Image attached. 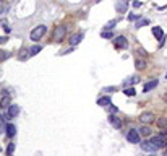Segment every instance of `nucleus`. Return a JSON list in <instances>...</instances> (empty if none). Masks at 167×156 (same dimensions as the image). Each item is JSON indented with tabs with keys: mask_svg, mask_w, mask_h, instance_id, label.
<instances>
[{
	"mask_svg": "<svg viewBox=\"0 0 167 156\" xmlns=\"http://www.w3.org/2000/svg\"><path fill=\"white\" fill-rule=\"evenodd\" d=\"M65 36H67V26H63V25L55 26V30L52 33V39L57 41V42H60V41L65 39Z\"/></svg>",
	"mask_w": 167,
	"mask_h": 156,
	"instance_id": "f257e3e1",
	"label": "nucleus"
},
{
	"mask_svg": "<svg viewBox=\"0 0 167 156\" xmlns=\"http://www.w3.org/2000/svg\"><path fill=\"white\" fill-rule=\"evenodd\" d=\"M47 33V26H44V25H39V26H36L34 30L31 31V39L33 41H39V39H42V36Z\"/></svg>",
	"mask_w": 167,
	"mask_h": 156,
	"instance_id": "f03ea898",
	"label": "nucleus"
},
{
	"mask_svg": "<svg viewBox=\"0 0 167 156\" xmlns=\"http://www.w3.org/2000/svg\"><path fill=\"white\" fill-rule=\"evenodd\" d=\"M127 140H128V143H140L141 141V135H140V132H138L136 129H130L128 133H127Z\"/></svg>",
	"mask_w": 167,
	"mask_h": 156,
	"instance_id": "7ed1b4c3",
	"label": "nucleus"
},
{
	"mask_svg": "<svg viewBox=\"0 0 167 156\" xmlns=\"http://www.w3.org/2000/svg\"><path fill=\"white\" fill-rule=\"evenodd\" d=\"M151 143L154 145L157 150H161V148H165L167 146V140H165L164 135H156V137L151 138Z\"/></svg>",
	"mask_w": 167,
	"mask_h": 156,
	"instance_id": "20e7f679",
	"label": "nucleus"
},
{
	"mask_svg": "<svg viewBox=\"0 0 167 156\" xmlns=\"http://www.w3.org/2000/svg\"><path fill=\"white\" fill-rule=\"evenodd\" d=\"M10 101H11L10 93H8V91H3V93H2V98H0V108H2V109H8L10 106H11Z\"/></svg>",
	"mask_w": 167,
	"mask_h": 156,
	"instance_id": "39448f33",
	"label": "nucleus"
},
{
	"mask_svg": "<svg viewBox=\"0 0 167 156\" xmlns=\"http://www.w3.org/2000/svg\"><path fill=\"white\" fill-rule=\"evenodd\" d=\"M140 122H141L143 125L152 124V122H154V114H152V112H143V114L140 116Z\"/></svg>",
	"mask_w": 167,
	"mask_h": 156,
	"instance_id": "423d86ee",
	"label": "nucleus"
},
{
	"mask_svg": "<svg viewBox=\"0 0 167 156\" xmlns=\"http://www.w3.org/2000/svg\"><path fill=\"white\" fill-rule=\"evenodd\" d=\"M114 46L117 49H127L128 47V41H127L125 36H117L114 39Z\"/></svg>",
	"mask_w": 167,
	"mask_h": 156,
	"instance_id": "0eeeda50",
	"label": "nucleus"
},
{
	"mask_svg": "<svg viewBox=\"0 0 167 156\" xmlns=\"http://www.w3.org/2000/svg\"><path fill=\"white\" fill-rule=\"evenodd\" d=\"M109 122H111V125L114 127V129H117V130H120V129H122V125H123L122 119H120V117H117V116H114V114L109 116Z\"/></svg>",
	"mask_w": 167,
	"mask_h": 156,
	"instance_id": "6e6552de",
	"label": "nucleus"
},
{
	"mask_svg": "<svg viewBox=\"0 0 167 156\" xmlns=\"http://www.w3.org/2000/svg\"><path fill=\"white\" fill-rule=\"evenodd\" d=\"M140 148L143 151H149V153H152V151H156L157 148L151 143V140H144V141H140Z\"/></svg>",
	"mask_w": 167,
	"mask_h": 156,
	"instance_id": "1a4fd4ad",
	"label": "nucleus"
},
{
	"mask_svg": "<svg viewBox=\"0 0 167 156\" xmlns=\"http://www.w3.org/2000/svg\"><path fill=\"white\" fill-rule=\"evenodd\" d=\"M81 41H83V34H81V33H76V34H73V36H71V38L68 39V42H70V46H71V47L78 46Z\"/></svg>",
	"mask_w": 167,
	"mask_h": 156,
	"instance_id": "9d476101",
	"label": "nucleus"
},
{
	"mask_svg": "<svg viewBox=\"0 0 167 156\" xmlns=\"http://www.w3.org/2000/svg\"><path fill=\"white\" fill-rule=\"evenodd\" d=\"M18 114H20V108L16 104H11L8 108V119H15Z\"/></svg>",
	"mask_w": 167,
	"mask_h": 156,
	"instance_id": "9b49d317",
	"label": "nucleus"
},
{
	"mask_svg": "<svg viewBox=\"0 0 167 156\" xmlns=\"http://www.w3.org/2000/svg\"><path fill=\"white\" fill-rule=\"evenodd\" d=\"M97 104L101 106V108H109V106L112 104V101H111V98H109V96H102V98L97 99Z\"/></svg>",
	"mask_w": 167,
	"mask_h": 156,
	"instance_id": "f8f14e48",
	"label": "nucleus"
},
{
	"mask_svg": "<svg viewBox=\"0 0 167 156\" xmlns=\"http://www.w3.org/2000/svg\"><path fill=\"white\" fill-rule=\"evenodd\" d=\"M157 80H152V81H148V83H144L143 85V91L144 93H148V91H151V89H154L156 86H157Z\"/></svg>",
	"mask_w": 167,
	"mask_h": 156,
	"instance_id": "ddd939ff",
	"label": "nucleus"
},
{
	"mask_svg": "<svg viewBox=\"0 0 167 156\" xmlns=\"http://www.w3.org/2000/svg\"><path fill=\"white\" fill-rule=\"evenodd\" d=\"M152 36H154L156 39H162L164 38V31L159 26H154V28H152Z\"/></svg>",
	"mask_w": 167,
	"mask_h": 156,
	"instance_id": "4468645a",
	"label": "nucleus"
},
{
	"mask_svg": "<svg viewBox=\"0 0 167 156\" xmlns=\"http://www.w3.org/2000/svg\"><path fill=\"white\" fill-rule=\"evenodd\" d=\"M5 130H7V135L11 138V137H15V133H16V127L13 125V124H8V125L5 127Z\"/></svg>",
	"mask_w": 167,
	"mask_h": 156,
	"instance_id": "2eb2a0df",
	"label": "nucleus"
},
{
	"mask_svg": "<svg viewBox=\"0 0 167 156\" xmlns=\"http://www.w3.org/2000/svg\"><path fill=\"white\" fill-rule=\"evenodd\" d=\"M138 132H140V135H141V137H149V135H151V129H149V125H143Z\"/></svg>",
	"mask_w": 167,
	"mask_h": 156,
	"instance_id": "dca6fc26",
	"label": "nucleus"
},
{
	"mask_svg": "<svg viewBox=\"0 0 167 156\" xmlns=\"http://www.w3.org/2000/svg\"><path fill=\"white\" fill-rule=\"evenodd\" d=\"M135 67H136V70H144V68H146V62H144L143 59H136Z\"/></svg>",
	"mask_w": 167,
	"mask_h": 156,
	"instance_id": "f3484780",
	"label": "nucleus"
},
{
	"mask_svg": "<svg viewBox=\"0 0 167 156\" xmlns=\"http://www.w3.org/2000/svg\"><path fill=\"white\" fill-rule=\"evenodd\" d=\"M115 8H117L119 13H125L127 11V2H119L117 5H115Z\"/></svg>",
	"mask_w": 167,
	"mask_h": 156,
	"instance_id": "a211bd4d",
	"label": "nucleus"
},
{
	"mask_svg": "<svg viewBox=\"0 0 167 156\" xmlns=\"http://www.w3.org/2000/svg\"><path fill=\"white\" fill-rule=\"evenodd\" d=\"M157 127H159V129H167V117H159Z\"/></svg>",
	"mask_w": 167,
	"mask_h": 156,
	"instance_id": "6ab92c4d",
	"label": "nucleus"
},
{
	"mask_svg": "<svg viewBox=\"0 0 167 156\" xmlns=\"http://www.w3.org/2000/svg\"><path fill=\"white\" fill-rule=\"evenodd\" d=\"M41 51H42V47H41V46H33V47L29 49V52H28V54H29L31 57H33V55H36V54L41 52Z\"/></svg>",
	"mask_w": 167,
	"mask_h": 156,
	"instance_id": "aec40b11",
	"label": "nucleus"
},
{
	"mask_svg": "<svg viewBox=\"0 0 167 156\" xmlns=\"http://www.w3.org/2000/svg\"><path fill=\"white\" fill-rule=\"evenodd\" d=\"M146 25H149V20L148 18H140V20H138V23H136V28H143Z\"/></svg>",
	"mask_w": 167,
	"mask_h": 156,
	"instance_id": "412c9836",
	"label": "nucleus"
},
{
	"mask_svg": "<svg viewBox=\"0 0 167 156\" xmlns=\"http://www.w3.org/2000/svg\"><path fill=\"white\" fill-rule=\"evenodd\" d=\"M115 25H117V20H112V21H109V23L104 26V31H111V30H112V28H114Z\"/></svg>",
	"mask_w": 167,
	"mask_h": 156,
	"instance_id": "4be33fe9",
	"label": "nucleus"
},
{
	"mask_svg": "<svg viewBox=\"0 0 167 156\" xmlns=\"http://www.w3.org/2000/svg\"><path fill=\"white\" fill-rule=\"evenodd\" d=\"M123 93H125L127 96H135V94H136V89H135V86H133V88L130 86V88H125V91H123Z\"/></svg>",
	"mask_w": 167,
	"mask_h": 156,
	"instance_id": "5701e85b",
	"label": "nucleus"
},
{
	"mask_svg": "<svg viewBox=\"0 0 167 156\" xmlns=\"http://www.w3.org/2000/svg\"><path fill=\"white\" fill-rule=\"evenodd\" d=\"M138 81H140V78H138V76H132V78H128V80L125 81V85H135Z\"/></svg>",
	"mask_w": 167,
	"mask_h": 156,
	"instance_id": "b1692460",
	"label": "nucleus"
},
{
	"mask_svg": "<svg viewBox=\"0 0 167 156\" xmlns=\"http://www.w3.org/2000/svg\"><path fill=\"white\" fill-rule=\"evenodd\" d=\"M13 151H15V143H10L8 148H7V156H11Z\"/></svg>",
	"mask_w": 167,
	"mask_h": 156,
	"instance_id": "393cba45",
	"label": "nucleus"
},
{
	"mask_svg": "<svg viewBox=\"0 0 167 156\" xmlns=\"http://www.w3.org/2000/svg\"><path fill=\"white\" fill-rule=\"evenodd\" d=\"M5 119H8V117H5L3 114H0V133L3 132V125H5Z\"/></svg>",
	"mask_w": 167,
	"mask_h": 156,
	"instance_id": "a878e982",
	"label": "nucleus"
},
{
	"mask_svg": "<svg viewBox=\"0 0 167 156\" xmlns=\"http://www.w3.org/2000/svg\"><path fill=\"white\" fill-rule=\"evenodd\" d=\"M101 36H102L104 39H111L112 38V33L111 31H102V33H101Z\"/></svg>",
	"mask_w": 167,
	"mask_h": 156,
	"instance_id": "bb28decb",
	"label": "nucleus"
},
{
	"mask_svg": "<svg viewBox=\"0 0 167 156\" xmlns=\"http://www.w3.org/2000/svg\"><path fill=\"white\" fill-rule=\"evenodd\" d=\"M128 20H130V21H136V20H140V16L135 15V13H130V15H128Z\"/></svg>",
	"mask_w": 167,
	"mask_h": 156,
	"instance_id": "cd10ccee",
	"label": "nucleus"
},
{
	"mask_svg": "<svg viewBox=\"0 0 167 156\" xmlns=\"http://www.w3.org/2000/svg\"><path fill=\"white\" fill-rule=\"evenodd\" d=\"M10 55H11L10 52H5V54H0V60H5V59H8V57H10Z\"/></svg>",
	"mask_w": 167,
	"mask_h": 156,
	"instance_id": "c85d7f7f",
	"label": "nucleus"
},
{
	"mask_svg": "<svg viewBox=\"0 0 167 156\" xmlns=\"http://www.w3.org/2000/svg\"><path fill=\"white\" fill-rule=\"evenodd\" d=\"M109 111H111V112H112V114H115V112H117L119 109H117V108H115V106H112V104H111V106H109Z\"/></svg>",
	"mask_w": 167,
	"mask_h": 156,
	"instance_id": "c756f323",
	"label": "nucleus"
},
{
	"mask_svg": "<svg viewBox=\"0 0 167 156\" xmlns=\"http://www.w3.org/2000/svg\"><path fill=\"white\" fill-rule=\"evenodd\" d=\"M115 88L114 86H109V88H104V91H109V93H112V91H114Z\"/></svg>",
	"mask_w": 167,
	"mask_h": 156,
	"instance_id": "7c9ffc66",
	"label": "nucleus"
},
{
	"mask_svg": "<svg viewBox=\"0 0 167 156\" xmlns=\"http://www.w3.org/2000/svg\"><path fill=\"white\" fill-rule=\"evenodd\" d=\"M5 42H7V38H2V36H0V44H5Z\"/></svg>",
	"mask_w": 167,
	"mask_h": 156,
	"instance_id": "2f4dec72",
	"label": "nucleus"
},
{
	"mask_svg": "<svg viewBox=\"0 0 167 156\" xmlns=\"http://www.w3.org/2000/svg\"><path fill=\"white\" fill-rule=\"evenodd\" d=\"M7 25H8V23H7L5 20H3V21H0V26H7Z\"/></svg>",
	"mask_w": 167,
	"mask_h": 156,
	"instance_id": "473e14b6",
	"label": "nucleus"
},
{
	"mask_svg": "<svg viewBox=\"0 0 167 156\" xmlns=\"http://www.w3.org/2000/svg\"><path fill=\"white\" fill-rule=\"evenodd\" d=\"M133 7H141V2H133Z\"/></svg>",
	"mask_w": 167,
	"mask_h": 156,
	"instance_id": "72a5a7b5",
	"label": "nucleus"
},
{
	"mask_svg": "<svg viewBox=\"0 0 167 156\" xmlns=\"http://www.w3.org/2000/svg\"><path fill=\"white\" fill-rule=\"evenodd\" d=\"M164 99H165V103H167V93H165V96H164Z\"/></svg>",
	"mask_w": 167,
	"mask_h": 156,
	"instance_id": "f704fd0d",
	"label": "nucleus"
},
{
	"mask_svg": "<svg viewBox=\"0 0 167 156\" xmlns=\"http://www.w3.org/2000/svg\"><path fill=\"white\" fill-rule=\"evenodd\" d=\"M94 2H101V0H94Z\"/></svg>",
	"mask_w": 167,
	"mask_h": 156,
	"instance_id": "c9c22d12",
	"label": "nucleus"
},
{
	"mask_svg": "<svg viewBox=\"0 0 167 156\" xmlns=\"http://www.w3.org/2000/svg\"><path fill=\"white\" fill-rule=\"evenodd\" d=\"M0 11H2V8H0Z\"/></svg>",
	"mask_w": 167,
	"mask_h": 156,
	"instance_id": "e433bc0d",
	"label": "nucleus"
},
{
	"mask_svg": "<svg viewBox=\"0 0 167 156\" xmlns=\"http://www.w3.org/2000/svg\"><path fill=\"white\" fill-rule=\"evenodd\" d=\"M151 156H152V154H151Z\"/></svg>",
	"mask_w": 167,
	"mask_h": 156,
	"instance_id": "4c0bfd02",
	"label": "nucleus"
},
{
	"mask_svg": "<svg viewBox=\"0 0 167 156\" xmlns=\"http://www.w3.org/2000/svg\"><path fill=\"white\" fill-rule=\"evenodd\" d=\"M165 148H167V146H165Z\"/></svg>",
	"mask_w": 167,
	"mask_h": 156,
	"instance_id": "58836bf2",
	"label": "nucleus"
}]
</instances>
